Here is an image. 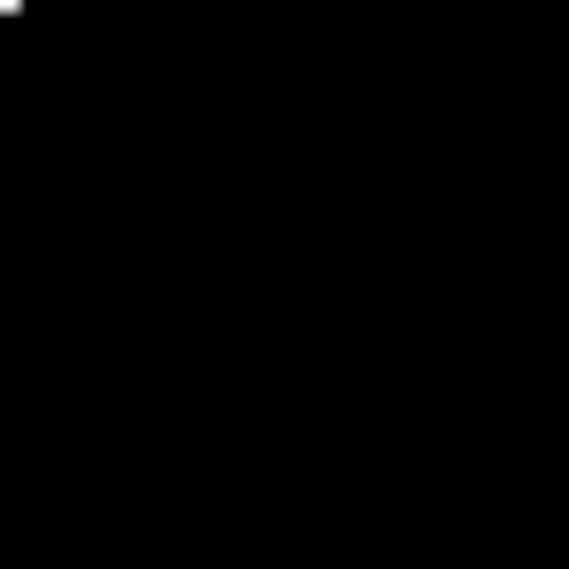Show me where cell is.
<instances>
[{"mask_svg":"<svg viewBox=\"0 0 569 569\" xmlns=\"http://www.w3.org/2000/svg\"><path fill=\"white\" fill-rule=\"evenodd\" d=\"M9 9H17V0H0V17H9Z\"/></svg>","mask_w":569,"mask_h":569,"instance_id":"obj_1","label":"cell"}]
</instances>
